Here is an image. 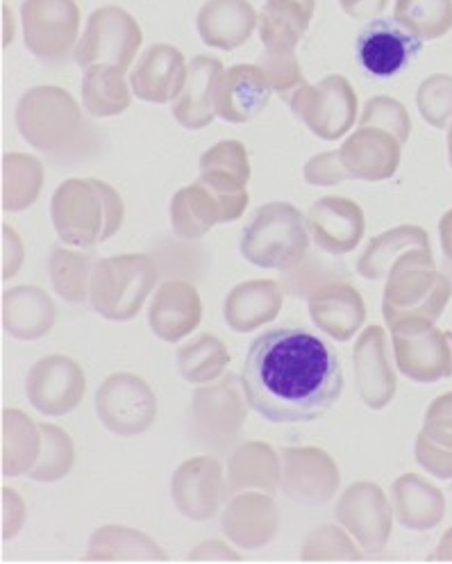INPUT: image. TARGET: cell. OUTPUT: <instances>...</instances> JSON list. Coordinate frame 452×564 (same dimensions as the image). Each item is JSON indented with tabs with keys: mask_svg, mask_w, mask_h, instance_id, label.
I'll list each match as a JSON object with an SVG mask.
<instances>
[{
	"mask_svg": "<svg viewBox=\"0 0 452 564\" xmlns=\"http://www.w3.org/2000/svg\"><path fill=\"white\" fill-rule=\"evenodd\" d=\"M144 32L136 19L117 6L91 12L85 32L74 53V62L82 68L93 64H112L128 70L142 48Z\"/></svg>",
	"mask_w": 452,
	"mask_h": 564,
	"instance_id": "obj_11",
	"label": "cell"
},
{
	"mask_svg": "<svg viewBox=\"0 0 452 564\" xmlns=\"http://www.w3.org/2000/svg\"><path fill=\"white\" fill-rule=\"evenodd\" d=\"M280 489L291 501L305 506H323L332 501L341 474L334 457L319 446H296L283 451Z\"/></svg>",
	"mask_w": 452,
	"mask_h": 564,
	"instance_id": "obj_17",
	"label": "cell"
},
{
	"mask_svg": "<svg viewBox=\"0 0 452 564\" xmlns=\"http://www.w3.org/2000/svg\"><path fill=\"white\" fill-rule=\"evenodd\" d=\"M414 453L416 463L428 474L441 480H452V392L441 394L430 403Z\"/></svg>",
	"mask_w": 452,
	"mask_h": 564,
	"instance_id": "obj_32",
	"label": "cell"
},
{
	"mask_svg": "<svg viewBox=\"0 0 452 564\" xmlns=\"http://www.w3.org/2000/svg\"><path fill=\"white\" fill-rule=\"evenodd\" d=\"M317 0H266L260 12V40L264 51L296 53L305 40Z\"/></svg>",
	"mask_w": 452,
	"mask_h": 564,
	"instance_id": "obj_29",
	"label": "cell"
},
{
	"mask_svg": "<svg viewBox=\"0 0 452 564\" xmlns=\"http://www.w3.org/2000/svg\"><path fill=\"white\" fill-rule=\"evenodd\" d=\"M394 19L421 42H434L452 30V0H396Z\"/></svg>",
	"mask_w": 452,
	"mask_h": 564,
	"instance_id": "obj_43",
	"label": "cell"
},
{
	"mask_svg": "<svg viewBox=\"0 0 452 564\" xmlns=\"http://www.w3.org/2000/svg\"><path fill=\"white\" fill-rule=\"evenodd\" d=\"M51 217L57 237L66 246L91 249L121 230L125 205L121 194L106 181L71 178L55 189Z\"/></svg>",
	"mask_w": 452,
	"mask_h": 564,
	"instance_id": "obj_2",
	"label": "cell"
},
{
	"mask_svg": "<svg viewBox=\"0 0 452 564\" xmlns=\"http://www.w3.org/2000/svg\"><path fill=\"white\" fill-rule=\"evenodd\" d=\"M450 299L452 282L437 269L432 246H421L392 267L382 294V314L389 328L407 319L437 322Z\"/></svg>",
	"mask_w": 452,
	"mask_h": 564,
	"instance_id": "obj_4",
	"label": "cell"
},
{
	"mask_svg": "<svg viewBox=\"0 0 452 564\" xmlns=\"http://www.w3.org/2000/svg\"><path fill=\"white\" fill-rule=\"evenodd\" d=\"M44 187V164L23 153L3 158V209L23 212L37 203Z\"/></svg>",
	"mask_w": 452,
	"mask_h": 564,
	"instance_id": "obj_41",
	"label": "cell"
},
{
	"mask_svg": "<svg viewBox=\"0 0 452 564\" xmlns=\"http://www.w3.org/2000/svg\"><path fill=\"white\" fill-rule=\"evenodd\" d=\"M257 25L260 14L251 0H207L196 17L202 44L217 51H236Z\"/></svg>",
	"mask_w": 452,
	"mask_h": 564,
	"instance_id": "obj_27",
	"label": "cell"
},
{
	"mask_svg": "<svg viewBox=\"0 0 452 564\" xmlns=\"http://www.w3.org/2000/svg\"><path fill=\"white\" fill-rule=\"evenodd\" d=\"M42 451V429L16 408L3 410V474H27Z\"/></svg>",
	"mask_w": 452,
	"mask_h": 564,
	"instance_id": "obj_39",
	"label": "cell"
},
{
	"mask_svg": "<svg viewBox=\"0 0 452 564\" xmlns=\"http://www.w3.org/2000/svg\"><path fill=\"white\" fill-rule=\"evenodd\" d=\"M421 246H430V237L423 228L396 226L368 241L357 262V273L366 280H385L400 258Z\"/></svg>",
	"mask_w": 452,
	"mask_h": 564,
	"instance_id": "obj_38",
	"label": "cell"
},
{
	"mask_svg": "<svg viewBox=\"0 0 452 564\" xmlns=\"http://www.w3.org/2000/svg\"><path fill=\"white\" fill-rule=\"evenodd\" d=\"M309 316L328 337L348 341L362 330L366 322V305L351 282H328L309 296Z\"/></svg>",
	"mask_w": 452,
	"mask_h": 564,
	"instance_id": "obj_26",
	"label": "cell"
},
{
	"mask_svg": "<svg viewBox=\"0 0 452 564\" xmlns=\"http://www.w3.org/2000/svg\"><path fill=\"white\" fill-rule=\"evenodd\" d=\"M27 401L46 416L74 412L87 392L82 367L68 356H46L34 365L25 378Z\"/></svg>",
	"mask_w": 452,
	"mask_h": 564,
	"instance_id": "obj_16",
	"label": "cell"
},
{
	"mask_svg": "<svg viewBox=\"0 0 452 564\" xmlns=\"http://www.w3.org/2000/svg\"><path fill=\"white\" fill-rule=\"evenodd\" d=\"M96 414L110 433L136 437L153 429L157 419V399L153 387L134 373H112L96 392Z\"/></svg>",
	"mask_w": 452,
	"mask_h": 564,
	"instance_id": "obj_13",
	"label": "cell"
},
{
	"mask_svg": "<svg viewBox=\"0 0 452 564\" xmlns=\"http://www.w3.org/2000/svg\"><path fill=\"white\" fill-rule=\"evenodd\" d=\"M392 497L398 523L409 531H432L445 517L443 491L416 474L400 476L392 487Z\"/></svg>",
	"mask_w": 452,
	"mask_h": 564,
	"instance_id": "obj_33",
	"label": "cell"
},
{
	"mask_svg": "<svg viewBox=\"0 0 452 564\" xmlns=\"http://www.w3.org/2000/svg\"><path fill=\"white\" fill-rule=\"evenodd\" d=\"M392 0H339L341 10L357 21H373L387 10Z\"/></svg>",
	"mask_w": 452,
	"mask_h": 564,
	"instance_id": "obj_51",
	"label": "cell"
},
{
	"mask_svg": "<svg viewBox=\"0 0 452 564\" xmlns=\"http://www.w3.org/2000/svg\"><path fill=\"white\" fill-rule=\"evenodd\" d=\"M434 324L407 319L389 328L396 367L414 382H437L452 376V330H441Z\"/></svg>",
	"mask_w": 452,
	"mask_h": 564,
	"instance_id": "obj_12",
	"label": "cell"
},
{
	"mask_svg": "<svg viewBox=\"0 0 452 564\" xmlns=\"http://www.w3.org/2000/svg\"><path fill=\"white\" fill-rule=\"evenodd\" d=\"M307 221L291 203L262 205L241 235V256L253 267L289 271L309 251Z\"/></svg>",
	"mask_w": 452,
	"mask_h": 564,
	"instance_id": "obj_5",
	"label": "cell"
},
{
	"mask_svg": "<svg viewBox=\"0 0 452 564\" xmlns=\"http://www.w3.org/2000/svg\"><path fill=\"white\" fill-rule=\"evenodd\" d=\"M16 130L32 149L57 153L74 144L82 128L78 100L62 87L42 85L27 89L16 105Z\"/></svg>",
	"mask_w": 452,
	"mask_h": 564,
	"instance_id": "obj_7",
	"label": "cell"
},
{
	"mask_svg": "<svg viewBox=\"0 0 452 564\" xmlns=\"http://www.w3.org/2000/svg\"><path fill=\"white\" fill-rule=\"evenodd\" d=\"M157 285L155 262L144 253L102 258L93 267L89 301L108 322H130Z\"/></svg>",
	"mask_w": 452,
	"mask_h": 564,
	"instance_id": "obj_6",
	"label": "cell"
},
{
	"mask_svg": "<svg viewBox=\"0 0 452 564\" xmlns=\"http://www.w3.org/2000/svg\"><path fill=\"white\" fill-rule=\"evenodd\" d=\"M42 451L27 476L37 482H57L71 474L76 465V446L68 433L53 423H42Z\"/></svg>",
	"mask_w": 452,
	"mask_h": 564,
	"instance_id": "obj_44",
	"label": "cell"
},
{
	"mask_svg": "<svg viewBox=\"0 0 452 564\" xmlns=\"http://www.w3.org/2000/svg\"><path fill=\"white\" fill-rule=\"evenodd\" d=\"M55 326L51 296L34 285L12 288L3 294V328L19 341H37Z\"/></svg>",
	"mask_w": 452,
	"mask_h": 564,
	"instance_id": "obj_31",
	"label": "cell"
},
{
	"mask_svg": "<svg viewBox=\"0 0 452 564\" xmlns=\"http://www.w3.org/2000/svg\"><path fill=\"white\" fill-rule=\"evenodd\" d=\"M423 42L396 19H373L357 37V62L373 78H394L421 53Z\"/></svg>",
	"mask_w": 452,
	"mask_h": 564,
	"instance_id": "obj_18",
	"label": "cell"
},
{
	"mask_svg": "<svg viewBox=\"0 0 452 564\" xmlns=\"http://www.w3.org/2000/svg\"><path fill=\"white\" fill-rule=\"evenodd\" d=\"M403 141L377 126H360L339 151L315 155L305 164V181L315 187H332L343 181H389L403 160Z\"/></svg>",
	"mask_w": 452,
	"mask_h": 564,
	"instance_id": "obj_3",
	"label": "cell"
},
{
	"mask_svg": "<svg viewBox=\"0 0 452 564\" xmlns=\"http://www.w3.org/2000/svg\"><path fill=\"white\" fill-rule=\"evenodd\" d=\"M223 62L198 55L189 62L183 94L173 100V117L187 130H202L217 119V87L223 76Z\"/></svg>",
	"mask_w": 452,
	"mask_h": 564,
	"instance_id": "obj_28",
	"label": "cell"
},
{
	"mask_svg": "<svg viewBox=\"0 0 452 564\" xmlns=\"http://www.w3.org/2000/svg\"><path fill=\"white\" fill-rule=\"evenodd\" d=\"M25 523V503L10 487L3 489V540H12Z\"/></svg>",
	"mask_w": 452,
	"mask_h": 564,
	"instance_id": "obj_49",
	"label": "cell"
},
{
	"mask_svg": "<svg viewBox=\"0 0 452 564\" xmlns=\"http://www.w3.org/2000/svg\"><path fill=\"white\" fill-rule=\"evenodd\" d=\"M251 160L246 147L236 139H225L207 149L198 162V183L210 189L219 205L223 224L236 221L249 209Z\"/></svg>",
	"mask_w": 452,
	"mask_h": 564,
	"instance_id": "obj_14",
	"label": "cell"
},
{
	"mask_svg": "<svg viewBox=\"0 0 452 564\" xmlns=\"http://www.w3.org/2000/svg\"><path fill=\"white\" fill-rule=\"evenodd\" d=\"M291 112L323 141H337L357 121V94L343 76H326L317 85H302L289 98Z\"/></svg>",
	"mask_w": 452,
	"mask_h": 564,
	"instance_id": "obj_10",
	"label": "cell"
},
{
	"mask_svg": "<svg viewBox=\"0 0 452 564\" xmlns=\"http://www.w3.org/2000/svg\"><path fill=\"white\" fill-rule=\"evenodd\" d=\"M249 408L251 403L246 399V390H243V380L234 373L210 384H200L189 408L194 442L212 451L230 448L243 431Z\"/></svg>",
	"mask_w": 452,
	"mask_h": 564,
	"instance_id": "obj_8",
	"label": "cell"
},
{
	"mask_svg": "<svg viewBox=\"0 0 452 564\" xmlns=\"http://www.w3.org/2000/svg\"><path fill=\"white\" fill-rule=\"evenodd\" d=\"M271 85L257 64H234L223 70L217 87V117L228 123H249L271 100Z\"/></svg>",
	"mask_w": 452,
	"mask_h": 564,
	"instance_id": "obj_25",
	"label": "cell"
},
{
	"mask_svg": "<svg viewBox=\"0 0 452 564\" xmlns=\"http://www.w3.org/2000/svg\"><path fill=\"white\" fill-rule=\"evenodd\" d=\"M217 224H223L217 196L198 181L176 192L170 200V226L180 239H202Z\"/></svg>",
	"mask_w": 452,
	"mask_h": 564,
	"instance_id": "obj_37",
	"label": "cell"
},
{
	"mask_svg": "<svg viewBox=\"0 0 452 564\" xmlns=\"http://www.w3.org/2000/svg\"><path fill=\"white\" fill-rule=\"evenodd\" d=\"M416 108L432 128L452 126V76L434 74L426 78L416 91Z\"/></svg>",
	"mask_w": 452,
	"mask_h": 564,
	"instance_id": "obj_46",
	"label": "cell"
},
{
	"mask_svg": "<svg viewBox=\"0 0 452 564\" xmlns=\"http://www.w3.org/2000/svg\"><path fill=\"white\" fill-rule=\"evenodd\" d=\"M439 237H441V251H443L445 260L452 264V209H448L441 217Z\"/></svg>",
	"mask_w": 452,
	"mask_h": 564,
	"instance_id": "obj_53",
	"label": "cell"
},
{
	"mask_svg": "<svg viewBox=\"0 0 452 564\" xmlns=\"http://www.w3.org/2000/svg\"><path fill=\"white\" fill-rule=\"evenodd\" d=\"M132 102V87L125 70L112 64H93L82 76V105L96 119L123 115Z\"/></svg>",
	"mask_w": 452,
	"mask_h": 564,
	"instance_id": "obj_35",
	"label": "cell"
},
{
	"mask_svg": "<svg viewBox=\"0 0 452 564\" xmlns=\"http://www.w3.org/2000/svg\"><path fill=\"white\" fill-rule=\"evenodd\" d=\"M25 48L46 64H64L80 42V8L76 0H23Z\"/></svg>",
	"mask_w": 452,
	"mask_h": 564,
	"instance_id": "obj_9",
	"label": "cell"
},
{
	"mask_svg": "<svg viewBox=\"0 0 452 564\" xmlns=\"http://www.w3.org/2000/svg\"><path fill=\"white\" fill-rule=\"evenodd\" d=\"M228 346L212 333H205L178 350L180 376L191 384H210L230 367Z\"/></svg>",
	"mask_w": 452,
	"mask_h": 564,
	"instance_id": "obj_40",
	"label": "cell"
},
{
	"mask_svg": "<svg viewBox=\"0 0 452 564\" xmlns=\"http://www.w3.org/2000/svg\"><path fill=\"white\" fill-rule=\"evenodd\" d=\"M257 66L264 70V76L275 94L283 98H291V94L305 85V76L296 53H273L264 51L257 59Z\"/></svg>",
	"mask_w": 452,
	"mask_h": 564,
	"instance_id": "obj_48",
	"label": "cell"
},
{
	"mask_svg": "<svg viewBox=\"0 0 452 564\" xmlns=\"http://www.w3.org/2000/svg\"><path fill=\"white\" fill-rule=\"evenodd\" d=\"M221 528L234 546L262 549L280 531V510L266 491H241L228 501Z\"/></svg>",
	"mask_w": 452,
	"mask_h": 564,
	"instance_id": "obj_21",
	"label": "cell"
},
{
	"mask_svg": "<svg viewBox=\"0 0 452 564\" xmlns=\"http://www.w3.org/2000/svg\"><path fill=\"white\" fill-rule=\"evenodd\" d=\"M360 126H377L394 132L403 144H407V139L411 134V119L405 105L392 96H373L366 105L364 112L360 117Z\"/></svg>",
	"mask_w": 452,
	"mask_h": 564,
	"instance_id": "obj_47",
	"label": "cell"
},
{
	"mask_svg": "<svg viewBox=\"0 0 452 564\" xmlns=\"http://www.w3.org/2000/svg\"><path fill=\"white\" fill-rule=\"evenodd\" d=\"M89 562H164V549L128 525H102L91 535Z\"/></svg>",
	"mask_w": 452,
	"mask_h": 564,
	"instance_id": "obj_36",
	"label": "cell"
},
{
	"mask_svg": "<svg viewBox=\"0 0 452 564\" xmlns=\"http://www.w3.org/2000/svg\"><path fill=\"white\" fill-rule=\"evenodd\" d=\"M93 260L85 253L71 249H53L48 271L55 294L66 303H82L91 292V275H93Z\"/></svg>",
	"mask_w": 452,
	"mask_h": 564,
	"instance_id": "obj_42",
	"label": "cell"
},
{
	"mask_svg": "<svg viewBox=\"0 0 452 564\" xmlns=\"http://www.w3.org/2000/svg\"><path fill=\"white\" fill-rule=\"evenodd\" d=\"M300 557L305 562H360L364 555L362 546L351 540V533L343 525L326 523L307 535Z\"/></svg>",
	"mask_w": 452,
	"mask_h": 564,
	"instance_id": "obj_45",
	"label": "cell"
},
{
	"mask_svg": "<svg viewBox=\"0 0 452 564\" xmlns=\"http://www.w3.org/2000/svg\"><path fill=\"white\" fill-rule=\"evenodd\" d=\"M307 228L323 253L345 256L362 243L366 219L355 200L343 196H326L309 207Z\"/></svg>",
	"mask_w": 452,
	"mask_h": 564,
	"instance_id": "obj_20",
	"label": "cell"
},
{
	"mask_svg": "<svg viewBox=\"0 0 452 564\" xmlns=\"http://www.w3.org/2000/svg\"><path fill=\"white\" fill-rule=\"evenodd\" d=\"M428 560L430 562H452V525L448 528L445 535L439 542V546L432 551V555Z\"/></svg>",
	"mask_w": 452,
	"mask_h": 564,
	"instance_id": "obj_54",
	"label": "cell"
},
{
	"mask_svg": "<svg viewBox=\"0 0 452 564\" xmlns=\"http://www.w3.org/2000/svg\"><path fill=\"white\" fill-rule=\"evenodd\" d=\"M283 292L275 280H249L236 285L223 305L225 322L234 333H253L277 319Z\"/></svg>",
	"mask_w": 452,
	"mask_h": 564,
	"instance_id": "obj_30",
	"label": "cell"
},
{
	"mask_svg": "<svg viewBox=\"0 0 452 564\" xmlns=\"http://www.w3.org/2000/svg\"><path fill=\"white\" fill-rule=\"evenodd\" d=\"M189 560L191 562H239L241 557L228 544H223L219 540H212V542H205V544L196 546L189 553Z\"/></svg>",
	"mask_w": 452,
	"mask_h": 564,
	"instance_id": "obj_52",
	"label": "cell"
},
{
	"mask_svg": "<svg viewBox=\"0 0 452 564\" xmlns=\"http://www.w3.org/2000/svg\"><path fill=\"white\" fill-rule=\"evenodd\" d=\"M448 160H450V166H452V126L448 130Z\"/></svg>",
	"mask_w": 452,
	"mask_h": 564,
	"instance_id": "obj_56",
	"label": "cell"
},
{
	"mask_svg": "<svg viewBox=\"0 0 452 564\" xmlns=\"http://www.w3.org/2000/svg\"><path fill=\"white\" fill-rule=\"evenodd\" d=\"M228 494L223 467L212 455H198L183 463L170 480V497L178 512L191 521H210L219 514Z\"/></svg>",
	"mask_w": 452,
	"mask_h": 564,
	"instance_id": "obj_19",
	"label": "cell"
},
{
	"mask_svg": "<svg viewBox=\"0 0 452 564\" xmlns=\"http://www.w3.org/2000/svg\"><path fill=\"white\" fill-rule=\"evenodd\" d=\"M337 519L364 553L377 555L389 544L396 514L385 489L375 482L360 480L341 494Z\"/></svg>",
	"mask_w": 452,
	"mask_h": 564,
	"instance_id": "obj_15",
	"label": "cell"
},
{
	"mask_svg": "<svg viewBox=\"0 0 452 564\" xmlns=\"http://www.w3.org/2000/svg\"><path fill=\"white\" fill-rule=\"evenodd\" d=\"M283 460L266 442H246L232 451L228 460V494L241 491H266L273 494L280 487Z\"/></svg>",
	"mask_w": 452,
	"mask_h": 564,
	"instance_id": "obj_34",
	"label": "cell"
},
{
	"mask_svg": "<svg viewBox=\"0 0 452 564\" xmlns=\"http://www.w3.org/2000/svg\"><path fill=\"white\" fill-rule=\"evenodd\" d=\"M241 380L251 410L271 423L317 421L343 392L337 352L305 328L260 335L249 346Z\"/></svg>",
	"mask_w": 452,
	"mask_h": 564,
	"instance_id": "obj_1",
	"label": "cell"
},
{
	"mask_svg": "<svg viewBox=\"0 0 452 564\" xmlns=\"http://www.w3.org/2000/svg\"><path fill=\"white\" fill-rule=\"evenodd\" d=\"M189 64L176 46L155 44L136 59L130 74V87L139 100L166 105L183 94Z\"/></svg>",
	"mask_w": 452,
	"mask_h": 564,
	"instance_id": "obj_23",
	"label": "cell"
},
{
	"mask_svg": "<svg viewBox=\"0 0 452 564\" xmlns=\"http://www.w3.org/2000/svg\"><path fill=\"white\" fill-rule=\"evenodd\" d=\"M202 319V301L187 280L162 282L148 310V324L157 339L176 344L189 337Z\"/></svg>",
	"mask_w": 452,
	"mask_h": 564,
	"instance_id": "obj_24",
	"label": "cell"
},
{
	"mask_svg": "<svg viewBox=\"0 0 452 564\" xmlns=\"http://www.w3.org/2000/svg\"><path fill=\"white\" fill-rule=\"evenodd\" d=\"M25 258L23 241L12 226H3V280H10L19 273Z\"/></svg>",
	"mask_w": 452,
	"mask_h": 564,
	"instance_id": "obj_50",
	"label": "cell"
},
{
	"mask_svg": "<svg viewBox=\"0 0 452 564\" xmlns=\"http://www.w3.org/2000/svg\"><path fill=\"white\" fill-rule=\"evenodd\" d=\"M14 37V19H12V10L8 6H3V46H10Z\"/></svg>",
	"mask_w": 452,
	"mask_h": 564,
	"instance_id": "obj_55",
	"label": "cell"
},
{
	"mask_svg": "<svg viewBox=\"0 0 452 564\" xmlns=\"http://www.w3.org/2000/svg\"><path fill=\"white\" fill-rule=\"evenodd\" d=\"M353 367L360 399L368 410H385L396 397V371L389 360L387 333L382 326H368L355 344Z\"/></svg>",
	"mask_w": 452,
	"mask_h": 564,
	"instance_id": "obj_22",
	"label": "cell"
}]
</instances>
